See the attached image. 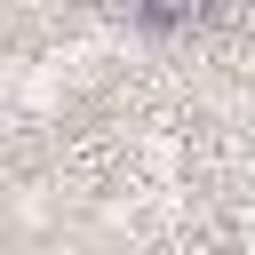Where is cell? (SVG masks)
<instances>
[{"mask_svg":"<svg viewBox=\"0 0 255 255\" xmlns=\"http://www.w3.org/2000/svg\"><path fill=\"white\" fill-rule=\"evenodd\" d=\"M191 8H199V0H143V16H151V24H183Z\"/></svg>","mask_w":255,"mask_h":255,"instance_id":"obj_1","label":"cell"}]
</instances>
